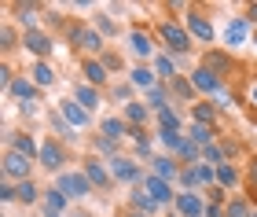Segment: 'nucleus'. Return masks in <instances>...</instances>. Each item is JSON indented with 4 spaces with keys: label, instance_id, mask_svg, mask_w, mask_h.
I'll return each mask as SVG.
<instances>
[{
    "label": "nucleus",
    "instance_id": "obj_1",
    "mask_svg": "<svg viewBox=\"0 0 257 217\" xmlns=\"http://www.w3.org/2000/svg\"><path fill=\"white\" fill-rule=\"evenodd\" d=\"M55 188H59L66 199H81V195H88V191H92V180L85 173H63L59 180H55Z\"/></svg>",
    "mask_w": 257,
    "mask_h": 217
},
{
    "label": "nucleus",
    "instance_id": "obj_2",
    "mask_svg": "<svg viewBox=\"0 0 257 217\" xmlns=\"http://www.w3.org/2000/svg\"><path fill=\"white\" fill-rule=\"evenodd\" d=\"M4 173H8V177H22V180H30V158H26V155H19V151H8V155H4Z\"/></svg>",
    "mask_w": 257,
    "mask_h": 217
},
{
    "label": "nucleus",
    "instance_id": "obj_3",
    "mask_svg": "<svg viewBox=\"0 0 257 217\" xmlns=\"http://www.w3.org/2000/svg\"><path fill=\"white\" fill-rule=\"evenodd\" d=\"M162 37H166V44H169L173 52H188V48H191V37H188L180 26H173V22H166V26H162Z\"/></svg>",
    "mask_w": 257,
    "mask_h": 217
},
{
    "label": "nucleus",
    "instance_id": "obj_4",
    "mask_svg": "<svg viewBox=\"0 0 257 217\" xmlns=\"http://www.w3.org/2000/svg\"><path fill=\"white\" fill-rule=\"evenodd\" d=\"M144 191H147L155 202H169V199H173L169 180H162V177H144Z\"/></svg>",
    "mask_w": 257,
    "mask_h": 217
},
{
    "label": "nucleus",
    "instance_id": "obj_5",
    "mask_svg": "<svg viewBox=\"0 0 257 217\" xmlns=\"http://www.w3.org/2000/svg\"><path fill=\"white\" fill-rule=\"evenodd\" d=\"M177 210H180L184 217H202V213H206L202 199H198L195 191H184V195H177Z\"/></svg>",
    "mask_w": 257,
    "mask_h": 217
},
{
    "label": "nucleus",
    "instance_id": "obj_6",
    "mask_svg": "<svg viewBox=\"0 0 257 217\" xmlns=\"http://www.w3.org/2000/svg\"><path fill=\"white\" fill-rule=\"evenodd\" d=\"M191 85L198 88V92H220V77H213L206 66H198V70L191 74Z\"/></svg>",
    "mask_w": 257,
    "mask_h": 217
},
{
    "label": "nucleus",
    "instance_id": "obj_7",
    "mask_svg": "<svg viewBox=\"0 0 257 217\" xmlns=\"http://www.w3.org/2000/svg\"><path fill=\"white\" fill-rule=\"evenodd\" d=\"M63 118H66L70 125H85V122H88V111L81 107L77 99H66V103H63Z\"/></svg>",
    "mask_w": 257,
    "mask_h": 217
},
{
    "label": "nucleus",
    "instance_id": "obj_8",
    "mask_svg": "<svg viewBox=\"0 0 257 217\" xmlns=\"http://www.w3.org/2000/svg\"><path fill=\"white\" fill-rule=\"evenodd\" d=\"M26 48H30V52H37V55H48V52H52V41L44 37V33L30 30V33H26Z\"/></svg>",
    "mask_w": 257,
    "mask_h": 217
},
{
    "label": "nucleus",
    "instance_id": "obj_9",
    "mask_svg": "<svg viewBox=\"0 0 257 217\" xmlns=\"http://www.w3.org/2000/svg\"><path fill=\"white\" fill-rule=\"evenodd\" d=\"M85 177H88L96 188H107V184H110V173H107L99 162H85Z\"/></svg>",
    "mask_w": 257,
    "mask_h": 217
},
{
    "label": "nucleus",
    "instance_id": "obj_10",
    "mask_svg": "<svg viewBox=\"0 0 257 217\" xmlns=\"http://www.w3.org/2000/svg\"><path fill=\"white\" fill-rule=\"evenodd\" d=\"M188 26H191L195 37H202V44H206V41H213V26H209L202 15H188Z\"/></svg>",
    "mask_w": 257,
    "mask_h": 217
},
{
    "label": "nucleus",
    "instance_id": "obj_11",
    "mask_svg": "<svg viewBox=\"0 0 257 217\" xmlns=\"http://www.w3.org/2000/svg\"><path fill=\"white\" fill-rule=\"evenodd\" d=\"M110 169H114V177H118V180H136V177H140V169L128 162V158H114Z\"/></svg>",
    "mask_w": 257,
    "mask_h": 217
},
{
    "label": "nucleus",
    "instance_id": "obj_12",
    "mask_svg": "<svg viewBox=\"0 0 257 217\" xmlns=\"http://www.w3.org/2000/svg\"><path fill=\"white\" fill-rule=\"evenodd\" d=\"M63 206H66V195H63L59 188H52V191H48V199H44V210H48V217H59Z\"/></svg>",
    "mask_w": 257,
    "mask_h": 217
},
{
    "label": "nucleus",
    "instance_id": "obj_13",
    "mask_svg": "<svg viewBox=\"0 0 257 217\" xmlns=\"http://www.w3.org/2000/svg\"><path fill=\"white\" fill-rule=\"evenodd\" d=\"M224 41H228V44H242V41H246V22H242V19L228 22V30H224Z\"/></svg>",
    "mask_w": 257,
    "mask_h": 217
},
{
    "label": "nucleus",
    "instance_id": "obj_14",
    "mask_svg": "<svg viewBox=\"0 0 257 217\" xmlns=\"http://www.w3.org/2000/svg\"><path fill=\"white\" fill-rule=\"evenodd\" d=\"M128 41H133V52L136 55H144V59L151 55V37H147L144 30H133V37H128Z\"/></svg>",
    "mask_w": 257,
    "mask_h": 217
},
{
    "label": "nucleus",
    "instance_id": "obj_15",
    "mask_svg": "<svg viewBox=\"0 0 257 217\" xmlns=\"http://www.w3.org/2000/svg\"><path fill=\"white\" fill-rule=\"evenodd\" d=\"M59 162H63L59 147H55V144H44V147H41V166H48V169H55Z\"/></svg>",
    "mask_w": 257,
    "mask_h": 217
},
{
    "label": "nucleus",
    "instance_id": "obj_16",
    "mask_svg": "<svg viewBox=\"0 0 257 217\" xmlns=\"http://www.w3.org/2000/svg\"><path fill=\"white\" fill-rule=\"evenodd\" d=\"M133 85H136V88H147V92H151V88H155V74H151L147 66H136V70H133Z\"/></svg>",
    "mask_w": 257,
    "mask_h": 217
},
{
    "label": "nucleus",
    "instance_id": "obj_17",
    "mask_svg": "<svg viewBox=\"0 0 257 217\" xmlns=\"http://www.w3.org/2000/svg\"><path fill=\"white\" fill-rule=\"evenodd\" d=\"M85 77L92 85H103V81H107V66H103V63H85Z\"/></svg>",
    "mask_w": 257,
    "mask_h": 217
},
{
    "label": "nucleus",
    "instance_id": "obj_18",
    "mask_svg": "<svg viewBox=\"0 0 257 217\" xmlns=\"http://www.w3.org/2000/svg\"><path fill=\"white\" fill-rule=\"evenodd\" d=\"M77 103H85V111H88V107H96V103H99L96 88H92V85H77Z\"/></svg>",
    "mask_w": 257,
    "mask_h": 217
},
{
    "label": "nucleus",
    "instance_id": "obj_19",
    "mask_svg": "<svg viewBox=\"0 0 257 217\" xmlns=\"http://www.w3.org/2000/svg\"><path fill=\"white\" fill-rule=\"evenodd\" d=\"M155 177H162V180H173V177H177V166H173L169 158H155Z\"/></svg>",
    "mask_w": 257,
    "mask_h": 217
},
{
    "label": "nucleus",
    "instance_id": "obj_20",
    "mask_svg": "<svg viewBox=\"0 0 257 217\" xmlns=\"http://www.w3.org/2000/svg\"><path fill=\"white\" fill-rule=\"evenodd\" d=\"M125 118L133 122V125H144V122H147V107H144V103H128V107H125Z\"/></svg>",
    "mask_w": 257,
    "mask_h": 217
},
{
    "label": "nucleus",
    "instance_id": "obj_21",
    "mask_svg": "<svg viewBox=\"0 0 257 217\" xmlns=\"http://www.w3.org/2000/svg\"><path fill=\"white\" fill-rule=\"evenodd\" d=\"M121 133H125V125H121L118 118H107V122H103V140H118Z\"/></svg>",
    "mask_w": 257,
    "mask_h": 217
},
{
    "label": "nucleus",
    "instance_id": "obj_22",
    "mask_svg": "<svg viewBox=\"0 0 257 217\" xmlns=\"http://www.w3.org/2000/svg\"><path fill=\"white\" fill-rule=\"evenodd\" d=\"M191 114H195V122H198V125H209V122H213V107H209V103H195Z\"/></svg>",
    "mask_w": 257,
    "mask_h": 217
},
{
    "label": "nucleus",
    "instance_id": "obj_23",
    "mask_svg": "<svg viewBox=\"0 0 257 217\" xmlns=\"http://www.w3.org/2000/svg\"><path fill=\"white\" fill-rule=\"evenodd\" d=\"M30 74H33V85H52V77H55V74H52V70H48L44 63H37V66H33Z\"/></svg>",
    "mask_w": 257,
    "mask_h": 217
},
{
    "label": "nucleus",
    "instance_id": "obj_24",
    "mask_svg": "<svg viewBox=\"0 0 257 217\" xmlns=\"http://www.w3.org/2000/svg\"><path fill=\"white\" fill-rule=\"evenodd\" d=\"M133 206H140V210H144V213H151V210H155V206H158V202H155V199H151V195H147V191H133Z\"/></svg>",
    "mask_w": 257,
    "mask_h": 217
},
{
    "label": "nucleus",
    "instance_id": "obj_25",
    "mask_svg": "<svg viewBox=\"0 0 257 217\" xmlns=\"http://www.w3.org/2000/svg\"><path fill=\"white\" fill-rule=\"evenodd\" d=\"M209 136H213V133H209V125H198V122L191 125V140H195V144L209 147Z\"/></svg>",
    "mask_w": 257,
    "mask_h": 217
},
{
    "label": "nucleus",
    "instance_id": "obj_26",
    "mask_svg": "<svg viewBox=\"0 0 257 217\" xmlns=\"http://www.w3.org/2000/svg\"><path fill=\"white\" fill-rule=\"evenodd\" d=\"M11 151H19V155H26V158H33V155H37V147H33V140H30V136H19V140H15V147H11Z\"/></svg>",
    "mask_w": 257,
    "mask_h": 217
},
{
    "label": "nucleus",
    "instance_id": "obj_27",
    "mask_svg": "<svg viewBox=\"0 0 257 217\" xmlns=\"http://www.w3.org/2000/svg\"><path fill=\"white\" fill-rule=\"evenodd\" d=\"M11 92H15L19 99H30L33 92H37V88H33V81H26V77H22V81H15V85H11Z\"/></svg>",
    "mask_w": 257,
    "mask_h": 217
},
{
    "label": "nucleus",
    "instance_id": "obj_28",
    "mask_svg": "<svg viewBox=\"0 0 257 217\" xmlns=\"http://www.w3.org/2000/svg\"><path fill=\"white\" fill-rule=\"evenodd\" d=\"M155 74H162V77H177V74H173V59H169V55H158V59H155Z\"/></svg>",
    "mask_w": 257,
    "mask_h": 217
},
{
    "label": "nucleus",
    "instance_id": "obj_29",
    "mask_svg": "<svg viewBox=\"0 0 257 217\" xmlns=\"http://www.w3.org/2000/svg\"><path fill=\"white\" fill-rule=\"evenodd\" d=\"M158 118H162V129H173V133H180V122H177V114H173L169 107H166V111H158Z\"/></svg>",
    "mask_w": 257,
    "mask_h": 217
},
{
    "label": "nucleus",
    "instance_id": "obj_30",
    "mask_svg": "<svg viewBox=\"0 0 257 217\" xmlns=\"http://www.w3.org/2000/svg\"><path fill=\"white\" fill-rule=\"evenodd\" d=\"M217 180L224 188H231V184H235V169H231V166H217Z\"/></svg>",
    "mask_w": 257,
    "mask_h": 217
},
{
    "label": "nucleus",
    "instance_id": "obj_31",
    "mask_svg": "<svg viewBox=\"0 0 257 217\" xmlns=\"http://www.w3.org/2000/svg\"><path fill=\"white\" fill-rule=\"evenodd\" d=\"M228 217H250V206L242 199H231V206H228Z\"/></svg>",
    "mask_w": 257,
    "mask_h": 217
},
{
    "label": "nucleus",
    "instance_id": "obj_32",
    "mask_svg": "<svg viewBox=\"0 0 257 217\" xmlns=\"http://www.w3.org/2000/svg\"><path fill=\"white\" fill-rule=\"evenodd\" d=\"M19 199L22 202H33V199H37V188H33L30 180H22V184H19Z\"/></svg>",
    "mask_w": 257,
    "mask_h": 217
},
{
    "label": "nucleus",
    "instance_id": "obj_33",
    "mask_svg": "<svg viewBox=\"0 0 257 217\" xmlns=\"http://www.w3.org/2000/svg\"><path fill=\"white\" fill-rule=\"evenodd\" d=\"M147 99H151V107L166 111V92H162V88H151V92H147Z\"/></svg>",
    "mask_w": 257,
    "mask_h": 217
},
{
    "label": "nucleus",
    "instance_id": "obj_34",
    "mask_svg": "<svg viewBox=\"0 0 257 217\" xmlns=\"http://www.w3.org/2000/svg\"><path fill=\"white\" fill-rule=\"evenodd\" d=\"M81 44H85L88 52H99L103 48V41H99V33H85V37H81Z\"/></svg>",
    "mask_w": 257,
    "mask_h": 217
},
{
    "label": "nucleus",
    "instance_id": "obj_35",
    "mask_svg": "<svg viewBox=\"0 0 257 217\" xmlns=\"http://www.w3.org/2000/svg\"><path fill=\"white\" fill-rule=\"evenodd\" d=\"M206 66H217V70H228V59H224V55H206Z\"/></svg>",
    "mask_w": 257,
    "mask_h": 217
},
{
    "label": "nucleus",
    "instance_id": "obj_36",
    "mask_svg": "<svg viewBox=\"0 0 257 217\" xmlns=\"http://www.w3.org/2000/svg\"><path fill=\"white\" fill-rule=\"evenodd\" d=\"M173 88H177V92H180L184 99H191V85H188V81H180V77H173Z\"/></svg>",
    "mask_w": 257,
    "mask_h": 217
},
{
    "label": "nucleus",
    "instance_id": "obj_37",
    "mask_svg": "<svg viewBox=\"0 0 257 217\" xmlns=\"http://www.w3.org/2000/svg\"><path fill=\"white\" fill-rule=\"evenodd\" d=\"M217 173H213V169H209V166H202V162H198V180H202V184H209V180H213Z\"/></svg>",
    "mask_w": 257,
    "mask_h": 217
},
{
    "label": "nucleus",
    "instance_id": "obj_38",
    "mask_svg": "<svg viewBox=\"0 0 257 217\" xmlns=\"http://www.w3.org/2000/svg\"><path fill=\"white\" fill-rule=\"evenodd\" d=\"M202 158H206V162H220V147H206Z\"/></svg>",
    "mask_w": 257,
    "mask_h": 217
},
{
    "label": "nucleus",
    "instance_id": "obj_39",
    "mask_svg": "<svg viewBox=\"0 0 257 217\" xmlns=\"http://www.w3.org/2000/svg\"><path fill=\"white\" fill-rule=\"evenodd\" d=\"M206 217H228V213L220 210V206H209V210H206Z\"/></svg>",
    "mask_w": 257,
    "mask_h": 217
},
{
    "label": "nucleus",
    "instance_id": "obj_40",
    "mask_svg": "<svg viewBox=\"0 0 257 217\" xmlns=\"http://www.w3.org/2000/svg\"><path fill=\"white\" fill-rule=\"evenodd\" d=\"M250 180L257 184V158H253V166H250Z\"/></svg>",
    "mask_w": 257,
    "mask_h": 217
},
{
    "label": "nucleus",
    "instance_id": "obj_41",
    "mask_svg": "<svg viewBox=\"0 0 257 217\" xmlns=\"http://www.w3.org/2000/svg\"><path fill=\"white\" fill-rule=\"evenodd\" d=\"M250 96H253V103H257V85H253V92H250Z\"/></svg>",
    "mask_w": 257,
    "mask_h": 217
},
{
    "label": "nucleus",
    "instance_id": "obj_42",
    "mask_svg": "<svg viewBox=\"0 0 257 217\" xmlns=\"http://www.w3.org/2000/svg\"><path fill=\"white\" fill-rule=\"evenodd\" d=\"M253 15H257V8H253Z\"/></svg>",
    "mask_w": 257,
    "mask_h": 217
},
{
    "label": "nucleus",
    "instance_id": "obj_43",
    "mask_svg": "<svg viewBox=\"0 0 257 217\" xmlns=\"http://www.w3.org/2000/svg\"><path fill=\"white\" fill-rule=\"evenodd\" d=\"M81 217H85V213H81Z\"/></svg>",
    "mask_w": 257,
    "mask_h": 217
},
{
    "label": "nucleus",
    "instance_id": "obj_44",
    "mask_svg": "<svg viewBox=\"0 0 257 217\" xmlns=\"http://www.w3.org/2000/svg\"><path fill=\"white\" fill-rule=\"evenodd\" d=\"M253 44H257V41H253Z\"/></svg>",
    "mask_w": 257,
    "mask_h": 217
},
{
    "label": "nucleus",
    "instance_id": "obj_45",
    "mask_svg": "<svg viewBox=\"0 0 257 217\" xmlns=\"http://www.w3.org/2000/svg\"><path fill=\"white\" fill-rule=\"evenodd\" d=\"M253 217H257V213H253Z\"/></svg>",
    "mask_w": 257,
    "mask_h": 217
}]
</instances>
